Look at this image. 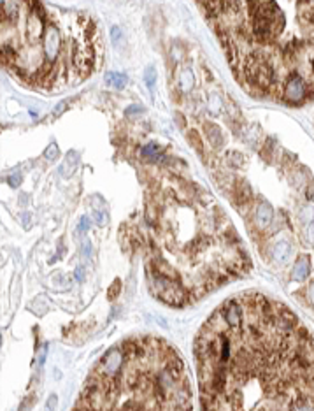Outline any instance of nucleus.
I'll list each match as a JSON object with an SVG mask.
<instances>
[{
    "instance_id": "nucleus-1",
    "label": "nucleus",
    "mask_w": 314,
    "mask_h": 411,
    "mask_svg": "<svg viewBox=\"0 0 314 411\" xmlns=\"http://www.w3.org/2000/svg\"><path fill=\"white\" fill-rule=\"evenodd\" d=\"M200 411H314V336L258 292L227 299L195 338Z\"/></svg>"
},
{
    "instance_id": "nucleus-2",
    "label": "nucleus",
    "mask_w": 314,
    "mask_h": 411,
    "mask_svg": "<svg viewBox=\"0 0 314 411\" xmlns=\"http://www.w3.org/2000/svg\"><path fill=\"white\" fill-rule=\"evenodd\" d=\"M146 280L151 295L183 308L249 272V255L220 206L179 187L146 209Z\"/></svg>"
},
{
    "instance_id": "nucleus-3",
    "label": "nucleus",
    "mask_w": 314,
    "mask_h": 411,
    "mask_svg": "<svg viewBox=\"0 0 314 411\" xmlns=\"http://www.w3.org/2000/svg\"><path fill=\"white\" fill-rule=\"evenodd\" d=\"M246 90L298 106L314 97V2H204Z\"/></svg>"
},
{
    "instance_id": "nucleus-4",
    "label": "nucleus",
    "mask_w": 314,
    "mask_h": 411,
    "mask_svg": "<svg viewBox=\"0 0 314 411\" xmlns=\"http://www.w3.org/2000/svg\"><path fill=\"white\" fill-rule=\"evenodd\" d=\"M72 411H193L186 366L165 339L128 338L102 355Z\"/></svg>"
},
{
    "instance_id": "nucleus-5",
    "label": "nucleus",
    "mask_w": 314,
    "mask_h": 411,
    "mask_svg": "<svg viewBox=\"0 0 314 411\" xmlns=\"http://www.w3.org/2000/svg\"><path fill=\"white\" fill-rule=\"evenodd\" d=\"M272 220H274V209H272V206L267 201H261L256 207V211H254L256 227L260 231H264V229H267L272 223Z\"/></svg>"
},
{
    "instance_id": "nucleus-6",
    "label": "nucleus",
    "mask_w": 314,
    "mask_h": 411,
    "mask_svg": "<svg viewBox=\"0 0 314 411\" xmlns=\"http://www.w3.org/2000/svg\"><path fill=\"white\" fill-rule=\"evenodd\" d=\"M309 272H311V262H309V257H300L293 265L291 280H293V281H304V280H307Z\"/></svg>"
},
{
    "instance_id": "nucleus-7",
    "label": "nucleus",
    "mask_w": 314,
    "mask_h": 411,
    "mask_svg": "<svg viewBox=\"0 0 314 411\" xmlns=\"http://www.w3.org/2000/svg\"><path fill=\"white\" fill-rule=\"evenodd\" d=\"M290 253H291V246H290V243H286V241H281V243H278L274 246V251H272V255H274V258H276V262H278V264H286Z\"/></svg>"
},
{
    "instance_id": "nucleus-8",
    "label": "nucleus",
    "mask_w": 314,
    "mask_h": 411,
    "mask_svg": "<svg viewBox=\"0 0 314 411\" xmlns=\"http://www.w3.org/2000/svg\"><path fill=\"white\" fill-rule=\"evenodd\" d=\"M127 76L125 74H120V72H107L106 74V84L107 86H113V88H118V90H121V88L127 86Z\"/></svg>"
},
{
    "instance_id": "nucleus-9",
    "label": "nucleus",
    "mask_w": 314,
    "mask_h": 411,
    "mask_svg": "<svg viewBox=\"0 0 314 411\" xmlns=\"http://www.w3.org/2000/svg\"><path fill=\"white\" fill-rule=\"evenodd\" d=\"M162 148L158 146L156 143H149V144H146V146L140 150V157L142 158H147V160H158V158L162 157Z\"/></svg>"
},
{
    "instance_id": "nucleus-10",
    "label": "nucleus",
    "mask_w": 314,
    "mask_h": 411,
    "mask_svg": "<svg viewBox=\"0 0 314 411\" xmlns=\"http://www.w3.org/2000/svg\"><path fill=\"white\" fill-rule=\"evenodd\" d=\"M205 128H207V139H209V143L213 144V146H221V132H220V128L216 127V125H213V123H205Z\"/></svg>"
},
{
    "instance_id": "nucleus-11",
    "label": "nucleus",
    "mask_w": 314,
    "mask_h": 411,
    "mask_svg": "<svg viewBox=\"0 0 314 411\" xmlns=\"http://www.w3.org/2000/svg\"><path fill=\"white\" fill-rule=\"evenodd\" d=\"M191 86H193V74H191L190 69L183 70L179 76V88L183 92H188L191 90Z\"/></svg>"
},
{
    "instance_id": "nucleus-12",
    "label": "nucleus",
    "mask_w": 314,
    "mask_h": 411,
    "mask_svg": "<svg viewBox=\"0 0 314 411\" xmlns=\"http://www.w3.org/2000/svg\"><path fill=\"white\" fill-rule=\"evenodd\" d=\"M144 81H146V86L149 88V90H153L154 83H156V69H154L153 65L146 69V76H144Z\"/></svg>"
},
{
    "instance_id": "nucleus-13",
    "label": "nucleus",
    "mask_w": 314,
    "mask_h": 411,
    "mask_svg": "<svg viewBox=\"0 0 314 411\" xmlns=\"http://www.w3.org/2000/svg\"><path fill=\"white\" fill-rule=\"evenodd\" d=\"M44 157H46L47 160H55V158L58 157V146H57V144H51V146H47V150L44 151Z\"/></svg>"
},
{
    "instance_id": "nucleus-14",
    "label": "nucleus",
    "mask_w": 314,
    "mask_h": 411,
    "mask_svg": "<svg viewBox=\"0 0 314 411\" xmlns=\"http://www.w3.org/2000/svg\"><path fill=\"white\" fill-rule=\"evenodd\" d=\"M7 183H9V187H13V188L20 187V183H21V174H20V172L11 174V176L7 177Z\"/></svg>"
},
{
    "instance_id": "nucleus-15",
    "label": "nucleus",
    "mask_w": 314,
    "mask_h": 411,
    "mask_svg": "<svg viewBox=\"0 0 314 411\" xmlns=\"http://www.w3.org/2000/svg\"><path fill=\"white\" fill-rule=\"evenodd\" d=\"M144 113V107L142 106H130V107H127V111H125V114H127V116H132V114H142Z\"/></svg>"
},
{
    "instance_id": "nucleus-16",
    "label": "nucleus",
    "mask_w": 314,
    "mask_h": 411,
    "mask_svg": "<svg viewBox=\"0 0 314 411\" xmlns=\"http://www.w3.org/2000/svg\"><path fill=\"white\" fill-rule=\"evenodd\" d=\"M111 39H113L114 44H120V40L123 39V35H121V30L118 27H113L111 28Z\"/></svg>"
},
{
    "instance_id": "nucleus-17",
    "label": "nucleus",
    "mask_w": 314,
    "mask_h": 411,
    "mask_svg": "<svg viewBox=\"0 0 314 411\" xmlns=\"http://www.w3.org/2000/svg\"><path fill=\"white\" fill-rule=\"evenodd\" d=\"M305 297H307V301L314 304V281L307 287V290H305Z\"/></svg>"
},
{
    "instance_id": "nucleus-18",
    "label": "nucleus",
    "mask_w": 314,
    "mask_h": 411,
    "mask_svg": "<svg viewBox=\"0 0 314 411\" xmlns=\"http://www.w3.org/2000/svg\"><path fill=\"white\" fill-rule=\"evenodd\" d=\"M55 406H57V395H51V399L47 401V408L46 411H53Z\"/></svg>"
},
{
    "instance_id": "nucleus-19",
    "label": "nucleus",
    "mask_w": 314,
    "mask_h": 411,
    "mask_svg": "<svg viewBox=\"0 0 314 411\" xmlns=\"http://www.w3.org/2000/svg\"><path fill=\"white\" fill-rule=\"evenodd\" d=\"M307 238L311 243H314V223L309 225V229H307Z\"/></svg>"
}]
</instances>
